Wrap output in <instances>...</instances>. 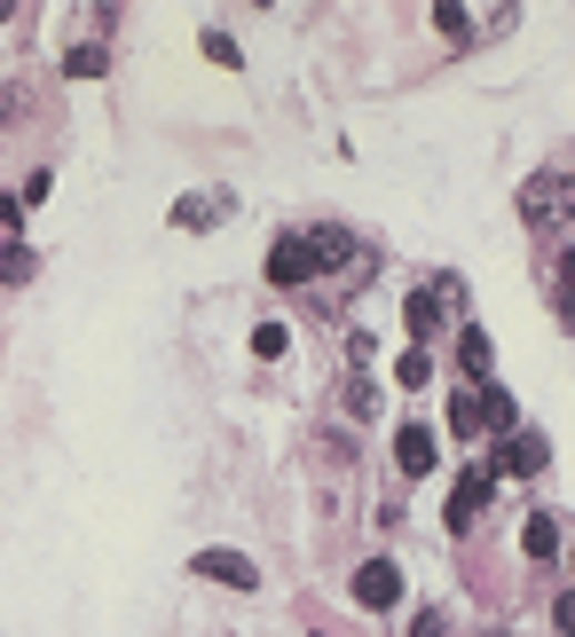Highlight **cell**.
<instances>
[{"mask_svg":"<svg viewBox=\"0 0 575 637\" xmlns=\"http://www.w3.org/2000/svg\"><path fill=\"white\" fill-rule=\"evenodd\" d=\"M205 55H213L221 71H236V40H229V32H205Z\"/></svg>","mask_w":575,"mask_h":637,"instance_id":"21","label":"cell"},{"mask_svg":"<svg viewBox=\"0 0 575 637\" xmlns=\"http://www.w3.org/2000/svg\"><path fill=\"white\" fill-rule=\"evenodd\" d=\"M307 252H315V267H340V260H355V236L347 229H315Z\"/></svg>","mask_w":575,"mask_h":637,"instance_id":"12","label":"cell"},{"mask_svg":"<svg viewBox=\"0 0 575 637\" xmlns=\"http://www.w3.org/2000/svg\"><path fill=\"white\" fill-rule=\"evenodd\" d=\"M488 488H497V473H488V465H465V473H457V488H450V527H457V535L481 519Z\"/></svg>","mask_w":575,"mask_h":637,"instance_id":"2","label":"cell"},{"mask_svg":"<svg viewBox=\"0 0 575 637\" xmlns=\"http://www.w3.org/2000/svg\"><path fill=\"white\" fill-rule=\"evenodd\" d=\"M307 276H315L307 236H276V244H269V284H307Z\"/></svg>","mask_w":575,"mask_h":637,"instance_id":"5","label":"cell"},{"mask_svg":"<svg viewBox=\"0 0 575 637\" xmlns=\"http://www.w3.org/2000/svg\"><path fill=\"white\" fill-rule=\"evenodd\" d=\"M434 24H442L450 40H465V32H473V24H465V9H457V0H442V9H434Z\"/></svg>","mask_w":575,"mask_h":637,"instance_id":"20","label":"cell"},{"mask_svg":"<svg viewBox=\"0 0 575 637\" xmlns=\"http://www.w3.org/2000/svg\"><path fill=\"white\" fill-rule=\"evenodd\" d=\"M450 433H457V441L481 433V394H450Z\"/></svg>","mask_w":575,"mask_h":637,"instance_id":"14","label":"cell"},{"mask_svg":"<svg viewBox=\"0 0 575 637\" xmlns=\"http://www.w3.org/2000/svg\"><path fill=\"white\" fill-rule=\"evenodd\" d=\"M457 362H465V378H473V386H488V362H497L488 331H473V323H465V331H457Z\"/></svg>","mask_w":575,"mask_h":637,"instance_id":"8","label":"cell"},{"mask_svg":"<svg viewBox=\"0 0 575 637\" xmlns=\"http://www.w3.org/2000/svg\"><path fill=\"white\" fill-rule=\"evenodd\" d=\"M528 559H559V519H528Z\"/></svg>","mask_w":575,"mask_h":637,"instance_id":"15","label":"cell"},{"mask_svg":"<svg viewBox=\"0 0 575 637\" xmlns=\"http://www.w3.org/2000/svg\"><path fill=\"white\" fill-rule=\"evenodd\" d=\"M190 567H198L205 583H221V590H261V567L244 559V552H221V543H213V552H198Z\"/></svg>","mask_w":575,"mask_h":637,"instance_id":"1","label":"cell"},{"mask_svg":"<svg viewBox=\"0 0 575 637\" xmlns=\"http://www.w3.org/2000/svg\"><path fill=\"white\" fill-rule=\"evenodd\" d=\"M323 637H332V629H323Z\"/></svg>","mask_w":575,"mask_h":637,"instance_id":"23","label":"cell"},{"mask_svg":"<svg viewBox=\"0 0 575 637\" xmlns=\"http://www.w3.org/2000/svg\"><path fill=\"white\" fill-rule=\"evenodd\" d=\"M559 213H567V181H559V173H536L528 190H521V221H536V229H559Z\"/></svg>","mask_w":575,"mask_h":637,"instance_id":"3","label":"cell"},{"mask_svg":"<svg viewBox=\"0 0 575 637\" xmlns=\"http://www.w3.org/2000/svg\"><path fill=\"white\" fill-rule=\"evenodd\" d=\"M32 244H0V284H32Z\"/></svg>","mask_w":575,"mask_h":637,"instance_id":"13","label":"cell"},{"mask_svg":"<svg viewBox=\"0 0 575 637\" xmlns=\"http://www.w3.org/2000/svg\"><path fill=\"white\" fill-rule=\"evenodd\" d=\"M394 465H402L410 481L434 473V433H426V425H402V433H394Z\"/></svg>","mask_w":575,"mask_h":637,"instance_id":"7","label":"cell"},{"mask_svg":"<svg viewBox=\"0 0 575 637\" xmlns=\"http://www.w3.org/2000/svg\"><path fill=\"white\" fill-rule=\"evenodd\" d=\"M402 323H410V338H434V331H442L450 315L434 307V292H410V307H402Z\"/></svg>","mask_w":575,"mask_h":637,"instance_id":"11","label":"cell"},{"mask_svg":"<svg viewBox=\"0 0 575 637\" xmlns=\"http://www.w3.org/2000/svg\"><path fill=\"white\" fill-rule=\"evenodd\" d=\"M488 473H513V481L544 473V433H505V448H497V465H488Z\"/></svg>","mask_w":575,"mask_h":637,"instance_id":"6","label":"cell"},{"mask_svg":"<svg viewBox=\"0 0 575 637\" xmlns=\"http://www.w3.org/2000/svg\"><path fill=\"white\" fill-rule=\"evenodd\" d=\"M434 378V362H426V346H410L402 362H394V386H426Z\"/></svg>","mask_w":575,"mask_h":637,"instance_id":"16","label":"cell"},{"mask_svg":"<svg viewBox=\"0 0 575 637\" xmlns=\"http://www.w3.org/2000/svg\"><path fill=\"white\" fill-rule=\"evenodd\" d=\"M394 598H402V567H394V559H371V567L355 575V606H371V614H386Z\"/></svg>","mask_w":575,"mask_h":637,"instance_id":"4","label":"cell"},{"mask_svg":"<svg viewBox=\"0 0 575 637\" xmlns=\"http://www.w3.org/2000/svg\"><path fill=\"white\" fill-rule=\"evenodd\" d=\"M63 71H71V79H103V48H71Z\"/></svg>","mask_w":575,"mask_h":637,"instance_id":"18","label":"cell"},{"mask_svg":"<svg viewBox=\"0 0 575 637\" xmlns=\"http://www.w3.org/2000/svg\"><path fill=\"white\" fill-rule=\"evenodd\" d=\"M229 221V198H182L174 205V229H221Z\"/></svg>","mask_w":575,"mask_h":637,"instance_id":"9","label":"cell"},{"mask_svg":"<svg viewBox=\"0 0 575 637\" xmlns=\"http://www.w3.org/2000/svg\"><path fill=\"white\" fill-rule=\"evenodd\" d=\"M9 17H17V9H9V0H0V24H9Z\"/></svg>","mask_w":575,"mask_h":637,"instance_id":"22","label":"cell"},{"mask_svg":"<svg viewBox=\"0 0 575 637\" xmlns=\"http://www.w3.org/2000/svg\"><path fill=\"white\" fill-rule=\"evenodd\" d=\"M347 410H355V417H379V386L355 378V386H347Z\"/></svg>","mask_w":575,"mask_h":637,"instance_id":"19","label":"cell"},{"mask_svg":"<svg viewBox=\"0 0 575 637\" xmlns=\"http://www.w3.org/2000/svg\"><path fill=\"white\" fill-rule=\"evenodd\" d=\"M481 425H488V433H521V410H513L505 386H481Z\"/></svg>","mask_w":575,"mask_h":637,"instance_id":"10","label":"cell"},{"mask_svg":"<svg viewBox=\"0 0 575 637\" xmlns=\"http://www.w3.org/2000/svg\"><path fill=\"white\" fill-rule=\"evenodd\" d=\"M284 346H292L284 323H261V331H253V354H261V362H284Z\"/></svg>","mask_w":575,"mask_h":637,"instance_id":"17","label":"cell"}]
</instances>
